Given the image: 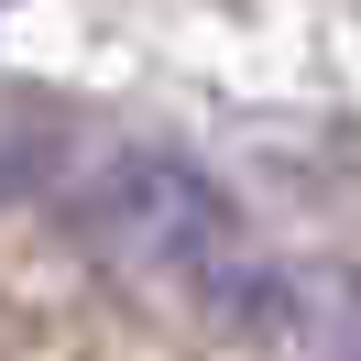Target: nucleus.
<instances>
[{"instance_id": "f03ea898", "label": "nucleus", "mask_w": 361, "mask_h": 361, "mask_svg": "<svg viewBox=\"0 0 361 361\" xmlns=\"http://www.w3.org/2000/svg\"><path fill=\"white\" fill-rule=\"evenodd\" d=\"M219 307L285 361H361V274L339 263H241Z\"/></svg>"}, {"instance_id": "f257e3e1", "label": "nucleus", "mask_w": 361, "mask_h": 361, "mask_svg": "<svg viewBox=\"0 0 361 361\" xmlns=\"http://www.w3.org/2000/svg\"><path fill=\"white\" fill-rule=\"evenodd\" d=\"M55 208H66V230L99 252V263L154 274V285H208V295H219L230 274L252 263V252H241V219H230V197H219L186 154L132 142V132L77 142V154H66V186H55Z\"/></svg>"}]
</instances>
